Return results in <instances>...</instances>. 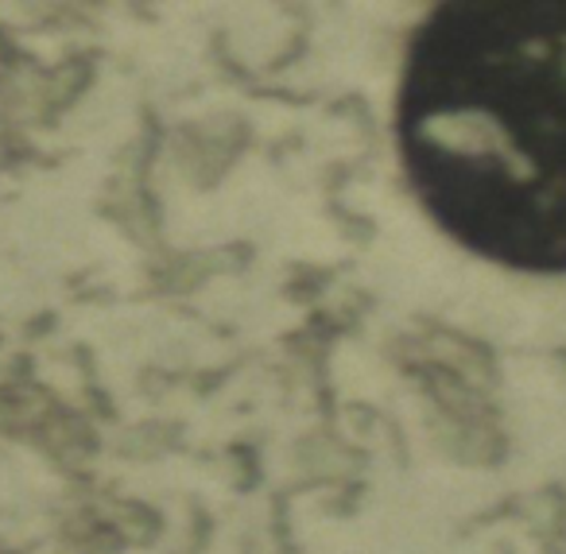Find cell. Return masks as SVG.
<instances>
[{"instance_id": "obj_1", "label": "cell", "mask_w": 566, "mask_h": 554, "mask_svg": "<svg viewBox=\"0 0 566 554\" xmlns=\"http://www.w3.org/2000/svg\"><path fill=\"white\" fill-rule=\"evenodd\" d=\"M396 136L419 202L509 268L566 272V0H458L411 35Z\"/></svg>"}]
</instances>
